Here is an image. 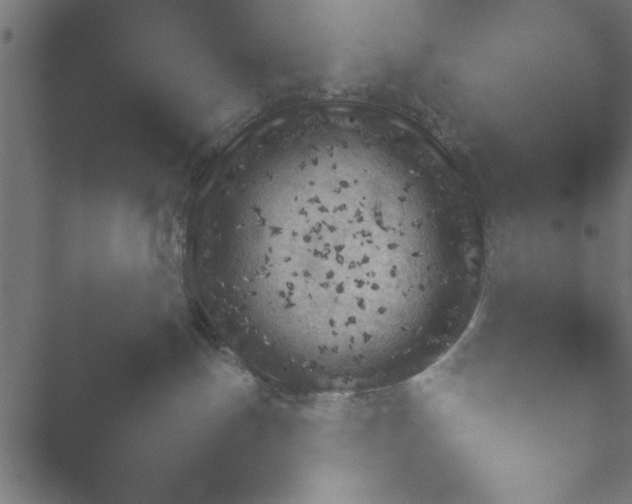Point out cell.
<instances>
[{
    "instance_id": "6da1fadb",
    "label": "cell",
    "mask_w": 632,
    "mask_h": 504,
    "mask_svg": "<svg viewBox=\"0 0 632 504\" xmlns=\"http://www.w3.org/2000/svg\"><path fill=\"white\" fill-rule=\"evenodd\" d=\"M244 176L230 285L243 345L323 390L381 389L468 328L484 244L453 169L389 120L284 135Z\"/></svg>"
}]
</instances>
